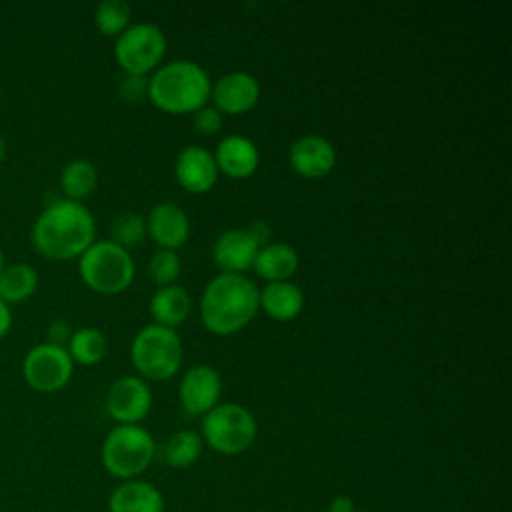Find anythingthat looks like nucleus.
I'll list each match as a JSON object with an SVG mask.
<instances>
[{"instance_id": "nucleus-17", "label": "nucleus", "mask_w": 512, "mask_h": 512, "mask_svg": "<svg viewBox=\"0 0 512 512\" xmlns=\"http://www.w3.org/2000/svg\"><path fill=\"white\" fill-rule=\"evenodd\" d=\"M218 172L230 178H248L260 162L256 144L242 134H228L218 142L214 152Z\"/></svg>"}, {"instance_id": "nucleus-35", "label": "nucleus", "mask_w": 512, "mask_h": 512, "mask_svg": "<svg viewBox=\"0 0 512 512\" xmlns=\"http://www.w3.org/2000/svg\"><path fill=\"white\" fill-rule=\"evenodd\" d=\"M4 266H6V264H4V252H2V246H0V272H2Z\"/></svg>"}, {"instance_id": "nucleus-19", "label": "nucleus", "mask_w": 512, "mask_h": 512, "mask_svg": "<svg viewBox=\"0 0 512 512\" xmlns=\"http://www.w3.org/2000/svg\"><path fill=\"white\" fill-rule=\"evenodd\" d=\"M298 252L286 242H268L258 248L252 268L256 276L270 282H284L298 270Z\"/></svg>"}, {"instance_id": "nucleus-4", "label": "nucleus", "mask_w": 512, "mask_h": 512, "mask_svg": "<svg viewBox=\"0 0 512 512\" xmlns=\"http://www.w3.org/2000/svg\"><path fill=\"white\" fill-rule=\"evenodd\" d=\"M82 282L98 294L124 292L136 274L130 252L112 240H94L78 258Z\"/></svg>"}, {"instance_id": "nucleus-24", "label": "nucleus", "mask_w": 512, "mask_h": 512, "mask_svg": "<svg viewBox=\"0 0 512 512\" xmlns=\"http://www.w3.org/2000/svg\"><path fill=\"white\" fill-rule=\"evenodd\" d=\"M72 362H78L82 366L98 364L108 350V340L98 328H80L70 334L68 346H66Z\"/></svg>"}, {"instance_id": "nucleus-8", "label": "nucleus", "mask_w": 512, "mask_h": 512, "mask_svg": "<svg viewBox=\"0 0 512 512\" xmlns=\"http://www.w3.org/2000/svg\"><path fill=\"white\" fill-rule=\"evenodd\" d=\"M166 52L164 32L150 22L128 26L114 44V56L124 74L146 76L154 70Z\"/></svg>"}, {"instance_id": "nucleus-18", "label": "nucleus", "mask_w": 512, "mask_h": 512, "mask_svg": "<svg viewBox=\"0 0 512 512\" xmlns=\"http://www.w3.org/2000/svg\"><path fill=\"white\" fill-rule=\"evenodd\" d=\"M108 512H164V498L152 482L132 478L112 490Z\"/></svg>"}, {"instance_id": "nucleus-15", "label": "nucleus", "mask_w": 512, "mask_h": 512, "mask_svg": "<svg viewBox=\"0 0 512 512\" xmlns=\"http://www.w3.org/2000/svg\"><path fill=\"white\" fill-rule=\"evenodd\" d=\"M178 184L192 192L202 194L208 192L218 178V166L214 154L202 146H186L176 156L174 164Z\"/></svg>"}, {"instance_id": "nucleus-9", "label": "nucleus", "mask_w": 512, "mask_h": 512, "mask_svg": "<svg viewBox=\"0 0 512 512\" xmlns=\"http://www.w3.org/2000/svg\"><path fill=\"white\" fill-rule=\"evenodd\" d=\"M74 372V362L64 346L42 342L32 346L22 362V374L30 388L38 392L62 390Z\"/></svg>"}, {"instance_id": "nucleus-11", "label": "nucleus", "mask_w": 512, "mask_h": 512, "mask_svg": "<svg viewBox=\"0 0 512 512\" xmlns=\"http://www.w3.org/2000/svg\"><path fill=\"white\" fill-rule=\"evenodd\" d=\"M220 394L222 378L208 364L190 366L178 384V400L188 416H204L218 404Z\"/></svg>"}, {"instance_id": "nucleus-21", "label": "nucleus", "mask_w": 512, "mask_h": 512, "mask_svg": "<svg viewBox=\"0 0 512 512\" xmlns=\"http://www.w3.org/2000/svg\"><path fill=\"white\" fill-rule=\"evenodd\" d=\"M190 308H192L190 294L178 284L160 286L150 298V314L154 318V324H160L172 330L188 318Z\"/></svg>"}, {"instance_id": "nucleus-10", "label": "nucleus", "mask_w": 512, "mask_h": 512, "mask_svg": "<svg viewBox=\"0 0 512 512\" xmlns=\"http://www.w3.org/2000/svg\"><path fill=\"white\" fill-rule=\"evenodd\" d=\"M104 404L118 424H138L152 408V390L138 376H122L110 384Z\"/></svg>"}, {"instance_id": "nucleus-22", "label": "nucleus", "mask_w": 512, "mask_h": 512, "mask_svg": "<svg viewBox=\"0 0 512 512\" xmlns=\"http://www.w3.org/2000/svg\"><path fill=\"white\" fill-rule=\"evenodd\" d=\"M40 276L34 266L26 262H14L0 272V300L8 306L28 300L38 288Z\"/></svg>"}, {"instance_id": "nucleus-36", "label": "nucleus", "mask_w": 512, "mask_h": 512, "mask_svg": "<svg viewBox=\"0 0 512 512\" xmlns=\"http://www.w3.org/2000/svg\"><path fill=\"white\" fill-rule=\"evenodd\" d=\"M362 512H368V510H362Z\"/></svg>"}, {"instance_id": "nucleus-6", "label": "nucleus", "mask_w": 512, "mask_h": 512, "mask_svg": "<svg viewBox=\"0 0 512 512\" xmlns=\"http://www.w3.org/2000/svg\"><path fill=\"white\" fill-rule=\"evenodd\" d=\"M256 434L258 424L254 414L236 402H218L202 416V442L218 454L234 456L246 452L254 444Z\"/></svg>"}, {"instance_id": "nucleus-14", "label": "nucleus", "mask_w": 512, "mask_h": 512, "mask_svg": "<svg viewBox=\"0 0 512 512\" xmlns=\"http://www.w3.org/2000/svg\"><path fill=\"white\" fill-rule=\"evenodd\" d=\"M146 232L162 250H176L190 236V220L178 204L158 202L148 212Z\"/></svg>"}, {"instance_id": "nucleus-16", "label": "nucleus", "mask_w": 512, "mask_h": 512, "mask_svg": "<svg viewBox=\"0 0 512 512\" xmlns=\"http://www.w3.org/2000/svg\"><path fill=\"white\" fill-rule=\"evenodd\" d=\"M258 248L260 244L248 232V228H230L216 238L212 256L222 272L242 274L252 268Z\"/></svg>"}, {"instance_id": "nucleus-5", "label": "nucleus", "mask_w": 512, "mask_h": 512, "mask_svg": "<svg viewBox=\"0 0 512 512\" xmlns=\"http://www.w3.org/2000/svg\"><path fill=\"white\" fill-rule=\"evenodd\" d=\"M156 444L140 424H118L102 442V466L120 480L138 478L152 462Z\"/></svg>"}, {"instance_id": "nucleus-25", "label": "nucleus", "mask_w": 512, "mask_h": 512, "mask_svg": "<svg viewBox=\"0 0 512 512\" xmlns=\"http://www.w3.org/2000/svg\"><path fill=\"white\" fill-rule=\"evenodd\" d=\"M202 446H204L202 436L194 430L184 428L166 440L162 456L166 464L172 468H188L200 458Z\"/></svg>"}, {"instance_id": "nucleus-20", "label": "nucleus", "mask_w": 512, "mask_h": 512, "mask_svg": "<svg viewBox=\"0 0 512 512\" xmlns=\"http://www.w3.org/2000/svg\"><path fill=\"white\" fill-rule=\"evenodd\" d=\"M258 306L274 320H292L302 312L304 294L290 282H270L258 290Z\"/></svg>"}, {"instance_id": "nucleus-31", "label": "nucleus", "mask_w": 512, "mask_h": 512, "mask_svg": "<svg viewBox=\"0 0 512 512\" xmlns=\"http://www.w3.org/2000/svg\"><path fill=\"white\" fill-rule=\"evenodd\" d=\"M248 232L256 238V242H258L260 246H264V244L270 242V228H268V224L262 222V220L250 222V224H248Z\"/></svg>"}, {"instance_id": "nucleus-23", "label": "nucleus", "mask_w": 512, "mask_h": 512, "mask_svg": "<svg viewBox=\"0 0 512 512\" xmlns=\"http://www.w3.org/2000/svg\"><path fill=\"white\" fill-rule=\"evenodd\" d=\"M98 184V170L90 160L76 158L70 160L60 172V190L66 200L82 202V198L90 196Z\"/></svg>"}, {"instance_id": "nucleus-29", "label": "nucleus", "mask_w": 512, "mask_h": 512, "mask_svg": "<svg viewBox=\"0 0 512 512\" xmlns=\"http://www.w3.org/2000/svg\"><path fill=\"white\" fill-rule=\"evenodd\" d=\"M118 94L130 104H138L148 98V80L136 74H124L118 82Z\"/></svg>"}, {"instance_id": "nucleus-2", "label": "nucleus", "mask_w": 512, "mask_h": 512, "mask_svg": "<svg viewBox=\"0 0 512 512\" xmlns=\"http://www.w3.org/2000/svg\"><path fill=\"white\" fill-rule=\"evenodd\" d=\"M258 288L244 274L220 272L200 298V320L214 334H234L242 330L258 312Z\"/></svg>"}, {"instance_id": "nucleus-28", "label": "nucleus", "mask_w": 512, "mask_h": 512, "mask_svg": "<svg viewBox=\"0 0 512 512\" xmlns=\"http://www.w3.org/2000/svg\"><path fill=\"white\" fill-rule=\"evenodd\" d=\"M182 270V262L180 256L176 254V250H158L152 254L150 264H148V272L150 278L158 284V286H170L174 284V280L180 276Z\"/></svg>"}, {"instance_id": "nucleus-12", "label": "nucleus", "mask_w": 512, "mask_h": 512, "mask_svg": "<svg viewBox=\"0 0 512 512\" xmlns=\"http://www.w3.org/2000/svg\"><path fill=\"white\" fill-rule=\"evenodd\" d=\"M210 94L216 104L214 108L220 114H242L256 106L260 98V86L252 74L234 70L220 76L210 88Z\"/></svg>"}, {"instance_id": "nucleus-30", "label": "nucleus", "mask_w": 512, "mask_h": 512, "mask_svg": "<svg viewBox=\"0 0 512 512\" xmlns=\"http://www.w3.org/2000/svg\"><path fill=\"white\" fill-rule=\"evenodd\" d=\"M192 124L194 128L204 134V136H212L220 130L222 126V114L214 108V106H202L194 112V118H192Z\"/></svg>"}, {"instance_id": "nucleus-1", "label": "nucleus", "mask_w": 512, "mask_h": 512, "mask_svg": "<svg viewBox=\"0 0 512 512\" xmlns=\"http://www.w3.org/2000/svg\"><path fill=\"white\" fill-rule=\"evenodd\" d=\"M96 224L92 212L74 200H54L32 224L34 248L50 260L80 258L94 242Z\"/></svg>"}, {"instance_id": "nucleus-27", "label": "nucleus", "mask_w": 512, "mask_h": 512, "mask_svg": "<svg viewBox=\"0 0 512 512\" xmlns=\"http://www.w3.org/2000/svg\"><path fill=\"white\" fill-rule=\"evenodd\" d=\"M110 234H112V238H110L112 242H116L118 246L128 250L144 238L146 220L136 212H122L112 220Z\"/></svg>"}, {"instance_id": "nucleus-13", "label": "nucleus", "mask_w": 512, "mask_h": 512, "mask_svg": "<svg viewBox=\"0 0 512 512\" xmlns=\"http://www.w3.org/2000/svg\"><path fill=\"white\" fill-rule=\"evenodd\" d=\"M290 166L304 178H324L336 166L334 144L320 134H306L292 142L288 152Z\"/></svg>"}, {"instance_id": "nucleus-33", "label": "nucleus", "mask_w": 512, "mask_h": 512, "mask_svg": "<svg viewBox=\"0 0 512 512\" xmlns=\"http://www.w3.org/2000/svg\"><path fill=\"white\" fill-rule=\"evenodd\" d=\"M10 326H12L10 306L4 300H0V340L10 332Z\"/></svg>"}, {"instance_id": "nucleus-26", "label": "nucleus", "mask_w": 512, "mask_h": 512, "mask_svg": "<svg viewBox=\"0 0 512 512\" xmlns=\"http://www.w3.org/2000/svg\"><path fill=\"white\" fill-rule=\"evenodd\" d=\"M130 14L124 0H102L94 10V24L104 36H120L128 28Z\"/></svg>"}, {"instance_id": "nucleus-7", "label": "nucleus", "mask_w": 512, "mask_h": 512, "mask_svg": "<svg viewBox=\"0 0 512 512\" xmlns=\"http://www.w3.org/2000/svg\"><path fill=\"white\" fill-rule=\"evenodd\" d=\"M134 368L148 380H168L182 364V342L176 330L148 324L140 328L130 348Z\"/></svg>"}, {"instance_id": "nucleus-3", "label": "nucleus", "mask_w": 512, "mask_h": 512, "mask_svg": "<svg viewBox=\"0 0 512 512\" xmlns=\"http://www.w3.org/2000/svg\"><path fill=\"white\" fill-rule=\"evenodd\" d=\"M208 72L192 60H172L148 80L150 102L168 114H188L206 106L210 96Z\"/></svg>"}, {"instance_id": "nucleus-32", "label": "nucleus", "mask_w": 512, "mask_h": 512, "mask_svg": "<svg viewBox=\"0 0 512 512\" xmlns=\"http://www.w3.org/2000/svg\"><path fill=\"white\" fill-rule=\"evenodd\" d=\"M328 512H356V506L350 496H334L328 504Z\"/></svg>"}, {"instance_id": "nucleus-34", "label": "nucleus", "mask_w": 512, "mask_h": 512, "mask_svg": "<svg viewBox=\"0 0 512 512\" xmlns=\"http://www.w3.org/2000/svg\"><path fill=\"white\" fill-rule=\"evenodd\" d=\"M6 152H8V148H6V140L0 136V164L4 162V158H6Z\"/></svg>"}]
</instances>
